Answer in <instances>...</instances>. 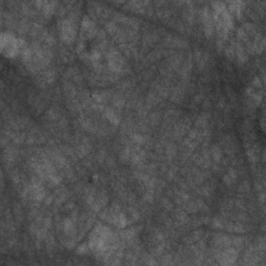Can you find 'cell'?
<instances>
[{
  "label": "cell",
  "mask_w": 266,
  "mask_h": 266,
  "mask_svg": "<svg viewBox=\"0 0 266 266\" xmlns=\"http://www.w3.org/2000/svg\"><path fill=\"white\" fill-rule=\"evenodd\" d=\"M2 49L6 55H13L19 49V42L14 36L3 34L2 36Z\"/></svg>",
  "instance_id": "1"
}]
</instances>
